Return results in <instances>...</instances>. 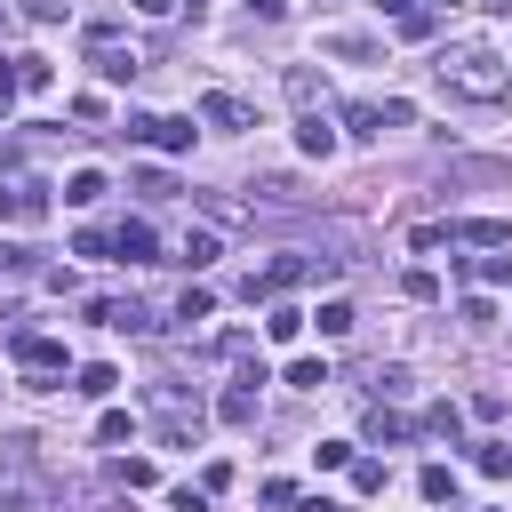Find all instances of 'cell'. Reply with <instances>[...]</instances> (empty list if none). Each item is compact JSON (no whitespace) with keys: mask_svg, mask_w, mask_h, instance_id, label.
Segmentation results:
<instances>
[{"mask_svg":"<svg viewBox=\"0 0 512 512\" xmlns=\"http://www.w3.org/2000/svg\"><path fill=\"white\" fill-rule=\"evenodd\" d=\"M440 88L448 96H464V104H504L512 96V64L496 56V48H480V40H464V48H440Z\"/></svg>","mask_w":512,"mask_h":512,"instance_id":"6da1fadb","label":"cell"},{"mask_svg":"<svg viewBox=\"0 0 512 512\" xmlns=\"http://www.w3.org/2000/svg\"><path fill=\"white\" fill-rule=\"evenodd\" d=\"M152 408H160V440L168 448H200V424H208L200 400H184L176 384H152Z\"/></svg>","mask_w":512,"mask_h":512,"instance_id":"7a4b0ae2","label":"cell"},{"mask_svg":"<svg viewBox=\"0 0 512 512\" xmlns=\"http://www.w3.org/2000/svg\"><path fill=\"white\" fill-rule=\"evenodd\" d=\"M192 136H200V128H192L184 112H136V120H128V144H152V152H192Z\"/></svg>","mask_w":512,"mask_h":512,"instance_id":"3957f363","label":"cell"},{"mask_svg":"<svg viewBox=\"0 0 512 512\" xmlns=\"http://www.w3.org/2000/svg\"><path fill=\"white\" fill-rule=\"evenodd\" d=\"M88 56H96L104 80H136V72H144V56L120 40V24H88Z\"/></svg>","mask_w":512,"mask_h":512,"instance_id":"277c9868","label":"cell"},{"mask_svg":"<svg viewBox=\"0 0 512 512\" xmlns=\"http://www.w3.org/2000/svg\"><path fill=\"white\" fill-rule=\"evenodd\" d=\"M200 120H208V128H224V136H240V128H256V112H248V104H240L232 88H208V96H200Z\"/></svg>","mask_w":512,"mask_h":512,"instance_id":"5b68a950","label":"cell"},{"mask_svg":"<svg viewBox=\"0 0 512 512\" xmlns=\"http://www.w3.org/2000/svg\"><path fill=\"white\" fill-rule=\"evenodd\" d=\"M448 240L456 248H512V224L504 216H464V224H448Z\"/></svg>","mask_w":512,"mask_h":512,"instance_id":"8992f818","label":"cell"},{"mask_svg":"<svg viewBox=\"0 0 512 512\" xmlns=\"http://www.w3.org/2000/svg\"><path fill=\"white\" fill-rule=\"evenodd\" d=\"M88 320H104V328H136V336H144V328H160L136 296H96V304H88Z\"/></svg>","mask_w":512,"mask_h":512,"instance_id":"52a82bcc","label":"cell"},{"mask_svg":"<svg viewBox=\"0 0 512 512\" xmlns=\"http://www.w3.org/2000/svg\"><path fill=\"white\" fill-rule=\"evenodd\" d=\"M40 216H48L40 184H0V224H40Z\"/></svg>","mask_w":512,"mask_h":512,"instance_id":"ba28073f","label":"cell"},{"mask_svg":"<svg viewBox=\"0 0 512 512\" xmlns=\"http://www.w3.org/2000/svg\"><path fill=\"white\" fill-rule=\"evenodd\" d=\"M296 144H304V160H328V152L344 144V128H336L328 112H304V120H296Z\"/></svg>","mask_w":512,"mask_h":512,"instance_id":"9c48e42d","label":"cell"},{"mask_svg":"<svg viewBox=\"0 0 512 512\" xmlns=\"http://www.w3.org/2000/svg\"><path fill=\"white\" fill-rule=\"evenodd\" d=\"M112 256H120V264H152V224H144V216H128V224L112 232Z\"/></svg>","mask_w":512,"mask_h":512,"instance_id":"30bf717a","label":"cell"},{"mask_svg":"<svg viewBox=\"0 0 512 512\" xmlns=\"http://www.w3.org/2000/svg\"><path fill=\"white\" fill-rule=\"evenodd\" d=\"M360 432H368L376 448H400V440H408V416H392L384 400H368V424H360Z\"/></svg>","mask_w":512,"mask_h":512,"instance_id":"8fae6325","label":"cell"},{"mask_svg":"<svg viewBox=\"0 0 512 512\" xmlns=\"http://www.w3.org/2000/svg\"><path fill=\"white\" fill-rule=\"evenodd\" d=\"M320 48H328V56H352V64H376V56H384L368 32H320Z\"/></svg>","mask_w":512,"mask_h":512,"instance_id":"7c38bea8","label":"cell"},{"mask_svg":"<svg viewBox=\"0 0 512 512\" xmlns=\"http://www.w3.org/2000/svg\"><path fill=\"white\" fill-rule=\"evenodd\" d=\"M176 256H184V264H192V272H208V264H216V256H224V240H216V232H208V224H192V232H184V248H176Z\"/></svg>","mask_w":512,"mask_h":512,"instance_id":"4fadbf2b","label":"cell"},{"mask_svg":"<svg viewBox=\"0 0 512 512\" xmlns=\"http://www.w3.org/2000/svg\"><path fill=\"white\" fill-rule=\"evenodd\" d=\"M264 336H272V344H296V336H304V312L272 296V312H264Z\"/></svg>","mask_w":512,"mask_h":512,"instance_id":"5bb4252c","label":"cell"},{"mask_svg":"<svg viewBox=\"0 0 512 512\" xmlns=\"http://www.w3.org/2000/svg\"><path fill=\"white\" fill-rule=\"evenodd\" d=\"M216 416H224V424H256V384H224Z\"/></svg>","mask_w":512,"mask_h":512,"instance_id":"9a60e30c","label":"cell"},{"mask_svg":"<svg viewBox=\"0 0 512 512\" xmlns=\"http://www.w3.org/2000/svg\"><path fill=\"white\" fill-rule=\"evenodd\" d=\"M72 392H88V400H112V392H120V368H104V360H88Z\"/></svg>","mask_w":512,"mask_h":512,"instance_id":"2e32d148","label":"cell"},{"mask_svg":"<svg viewBox=\"0 0 512 512\" xmlns=\"http://www.w3.org/2000/svg\"><path fill=\"white\" fill-rule=\"evenodd\" d=\"M368 392H376V400H408V392H416V376L392 360V368H376V376H368Z\"/></svg>","mask_w":512,"mask_h":512,"instance_id":"e0dca14e","label":"cell"},{"mask_svg":"<svg viewBox=\"0 0 512 512\" xmlns=\"http://www.w3.org/2000/svg\"><path fill=\"white\" fill-rule=\"evenodd\" d=\"M304 320H320V336H352V304H344V296H328V304L304 312Z\"/></svg>","mask_w":512,"mask_h":512,"instance_id":"ac0fdd59","label":"cell"},{"mask_svg":"<svg viewBox=\"0 0 512 512\" xmlns=\"http://www.w3.org/2000/svg\"><path fill=\"white\" fill-rule=\"evenodd\" d=\"M96 440H104V448L136 440V416H128V408H104V416H96Z\"/></svg>","mask_w":512,"mask_h":512,"instance_id":"d6986e66","label":"cell"},{"mask_svg":"<svg viewBox=\"0 0 512 512\" xmlns=\"http://www.w3.org/2000/svg\"><path fill=\"white\" fill-rule=\"evenodd\" d=\"M288 384H296V392H320V384H328V360H312V352L288 360Z\"/></svg>","mask_w":512,"mask_h":512,"instance_id":"ffe728a7","label":"cell"},{"mask_svg":"<svg viewBox=\"0 0 512 512\" xmlns=\"http://www.w3.org/2000/svg\"><path fill=\"white\" fill-rule=\"evenodd\" d=\"M112 480H120V488H152L160 472H152V456H120V464H112Z\"/></svg>","mask_w":512,"mask_h":512,"instance_id":"44dd1931","label":"cell"},{"mask_svg":"<svg viewBox=\"0 0 512 512\" xmlns=\"http://www.w3.org/2000/svg\"><path fill=\"white\" fill-rule=\"evenodd\" d=\"M416 488H424L432 504H456V472H448V464H424V480H416Z\"/></svg>","mask_w":512,"mask_h":512,"instance_id":"7402d4cb","label":"cell"},{"mask_svg":"<svg viewBox=\"0 0 512 512\" xmlns=\"http://www.w3.org/2000/svg\"><path fill=\"white\" fill-rule=\"evenodd\" d=\"M16 80H24V88H32V96H40V88H48V80H56V64H48V56H16Z\"/></svg>","mask_w":512,"mask_h":512,"instance_id":"603a6c76","label":"cell"},{"mask_svg":"<svg viewBox=\"0 0 512 512\" xmlns=\"http://www.w3.org/2000/svg\"><path fill=\"white\" fill-rule=\"evenodd\" d=\"M64 200H72V208H88V200H104V176H96V168H80V176L64 184Z\"/></svg>","mask_w":512,"mask_h":512,"instance_id":"cb8c5ba5","label":"cell"},{"mask_svg":"<svg viewBox=\"0 0 512 512\" xmlns=\"http://www.w3.org/2000/svg\"><path fill=\"white\" fill-rule=\"evenodd\" d=\"M208 312H216V296H208V288H184V296H176V320H184V328H192V320H208Z\"/></svg>","mask_w":512,"mask_h":512,"instance_id":"d4e9b609","label":"cell"},{"mask_svg":"<svg viewBox=\"0 0 512 512\" xmlns=\"http://www.w3.org/2000/svg\"><path fill=\"white\" fill-rule=\"evenodd\" d=\"M456 424H464V408H456V400H440V408H424V432H440V440H456Z\"/></svg>","mask_w":512,"mask_h":512,"instance_id":"484cf974","label":"cell"},{"mask_svg":"<svg viewBox=\"0 0 512 512\" xmlns=\"http://www.w3.org/2000/svg\"><path fill=\"white\" fill-rule=\"evenodd\" d=\"M472 280H488V288H496V280H512V248H496V256H472Z\"/></svg>","mask_w":512,"mask_h":512,"instance_id":"4316f807","label":"cell"},{"mask_svg":"<svg viewBox=\"0 0 512 512\" xmlns=\"http://www.w3.org/2000/svg\"><path fill=\"white\" fill-rule=\"evenodd\" d=\"M408 120H416L408 96H384V104H376V128H408Z\"/></svg>","mask_w":512,"mask_h":512,"instance_id":"83f0119b","label":"cell"},{"mask_svg":"<svg viewBox=\"0 0 512 512\" xmlns=\"http://www.w3.org/2000/svg\"><path fill=\"white\" fill-rule=\"evenodd\" d=\"M344 136H384L376 128V104H344Z\"/></svg>","mask_w":512,"mask_h":512,"instance_id":"f1b7e54d","label":"cell"},{"mask_svg":"<svg viewBox=\"0 0 512 512\" xmlns=\"http://www.w3.org/2000/svg\"><path fill=\"white\" fill-rule=\"evenodd\" d=\"M312 464H320V472H344V464H352V440H320Z\"/></svg>","mask_w":512,"mask_h":512,"instance_id":"f546056e","label":"cell"},{"mask_svg":"<svg viewBox=\"0 0 512 512\" xmlns=\"http://www.w3.org/2000/svg\"><path fill=\"white\" fill-rule=\"evenodd\" d=\"M472 464H480V472H496V480H504V472H512V448H504V440H488V448H472Z\"/></svg>","mask_w":512,"mask_h":512,"instance_id":"4dcf8cb0","label":"cell"},{"mask_svg":"<svg viewBox=\"0 0 512 512\" xmlns=\"http://www.w3.org/2000/svg\"><path fill=\"white\" fill-rule=\"evenodd\" d=\"M288 96H296V104H304V112H312V96H320V80H312V72H304V64H288Z\"/></svg>","mask_w":512,"mask_h":512,"instance_id":"1f68e13d","label":"cell"},{"mask_svg":"<svg viewBox=\"0 0 512 512\" xmlns=\"http://www.w3.org/2000/svg\"><path fill=\"white\" fill-rule=\"evenodd\" d=\"M352 488H360V496H376V488H384V464H376V456H360V464H352Z\"/></svg>","mask_w":512,"mask_h":512,"instance_id":"d6a6232c","label":"cell"},{"mask_svg":"<svg viewBox=\"0 0 512 512\" xmlns=\"http://www.w3.org/2000/svg\"><path fill=\"white\" fill-rule=\"evenodd\" d=\"M432 24H440L432 8H408V16H400V32H408V40H432Z\"/></svg>","mask_w":512,"mask_h":512,"instance_id":"836d02e7","label":"cell"},{"mask_svg":"<svg viewBox=\"0 0 512 512\" xmlns=\"http://www.w3.org/2000/svg\"><path fill=\"white\" fill-rule=\"evenodd\" d=\"M400 288H408V296H416V304H432V296H440V280H432V272H424V264H416V272H408V280H400Z\"/></svg>","mask_w":512,"mask_h":512,"instance_id":"e575fe53","label":"cell"},{"mask_svg":"<svg viewBox=\"0 0 512 512\" xmlns=\"http://www.w3.org/2000/svg\"><path fill=\"white\" fill-rule=\"evenodd\" d=\"M16 96H24V80H16V56H0V112H8Z\"/></svg>","mask_w":512,"mask_h":512,"instance_id":"d590c367","label":"cell"},{"mask_svg":"<svg viewBox=\"0 0 512 512\" xmlns=\"http://www.w3.org/2000/svg\"><path fill=\"white\" fill-rule=\"evenodd\" d=\"M168 512H208V488H176V496H168Z\"/></svg>","mask_w":512,"mask_h":512,"instance_id":"8d00e7d4","label":"cell"},{"mask_svg":"<svg viewBox=\"0 0 512 512\" xmlns=\"http://www.w3.org/2000/svg\"><path fill=\"white\" fill-rule=\"evenodd\" d=\"M240 8H248V16H264V24H280V16H288V0H240Z\"/></svg>","mask_w":512,"mask_h":512,"instance_id":"74e56055","label":"cell"},{"mask_svg":"<svg viewBox=\"0 0 512 512\" xmlns=\"http://www.w3.org/2000/svg\"><path fill=\"white\" fill-rule=\"evenodd\" d=\"M136 16H176V0H128Z\"/></svg>","mask_w":512,"mask_h":512,"instance_id":"f35d334b","label":"cell"},{"mask_svg":"<svg viewBox=\"0 0 512 512\" xmlns=\"http://www.w3.org/2000/svg\"><path fill=\"white\" fill-rule=\"evenodd\" d=\"M296 512H344V504H328V496H296Z\"/></svg>","mask_w":512,"mask_h":512,"instance_id":"ab89813d","label":"cell"},{"mask_svg":"<svg viewBox=\"0 0 512 512\" xmlns=\"http://www.w3.org/2000/svg\"><path fill=\"white\" fill-rule=\"evenodd\" d=\"M16 264H24V256H16V248H8V240H0V280H8V272H16Z\"/></svg>","mask_w":512,"mask_h":512,"instance_id":"60d3db41","label":"cell"},{"mask_svg":"<svg viewBox=\"0 0 512 512\" xmlns=\"http://www.w3.org/2000/svg\"><path fill=\"white\" fill-rule=\"evenodd\" d=\"M8 32H16V8H8V0H0V40H8Z\"/></svg>","mask_w":512,"mask_h":512,"instance_id":"b9f144b4","label":"cell"},{"mask_svg":"<svg viewBox=\"0 0 512 512\" xmlns=\"http://www.w3.org/2000/svg\"><path fill=\"white\" fill-rule=\"evenodd\" d=\"M448 8H456V0H448Z\"/></svg>","mask_w":512,"mask_h":512,"instance_id":"7bdbcfd3","label":"cell"}]
</instances>
